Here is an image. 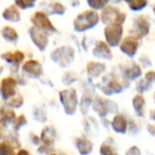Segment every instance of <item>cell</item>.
<instances>
[{
  "label": "cell",
  "instance_id": "obj_1",
  "mask_svg": "<svg viewBox=\"0 0 155 155\" xmlns=\"http://www.w3.org/2000/svg\"><path fill=\"white\" fill-rule=\"evenodd\" d=\"M98 21H99V16H98L97 12L89 10V11H85L81 13L80 15H78L74 19L73 26H74L75 31L82 32V31L95 27L98 24Z\"/></svg>",
  "mask_w": 155,
  "mask_h": 155
},
{
  "label": "cell",
  "instance_id": "obj_2",
  "mask_svg": "<svg viewBox=\"0 0 155 155\" xmlns=\"http://www.w3.org/2000/svg\"><path fill=\"white\" fill-rule=\"evenodd\" d=\"M31 21L33 22V25L35 26V28L41 30V32H44L46 35H50L51 33L55 32V28L51 24L50 19L48 18V16L46 15L44 12H35L31 17Z\"/></svg>",
  "mask_w": 155,
  "mask_h": 155
},
{
  "label": "cell",
  "instance_id": "obj_3",
  "mask_svg": "<svg viewBox=\"0 0 155 155\" xmlns=\"http://www.w3.org/2000/svg\"><path fill=\"white\" fill-rule=\"evenodd\" d=\"M61 102L63 103L66 114L72 115L78 106V97L74 89H65L60 93Z\"/></svg>",
  "mask_w": 155,
  "mask_h": 155
},
{
  "label": "cell",
  "instance_id": "obj_4",
  "mask_svg": "<svg viewBox=\"0 0 155 155\" xmlns=\"http://www.w3.org/2000/svg\"><path fill=\"white\" fill-rule=\"evenodd\" d=\"M102 21L106 25L120 24L122 25L125 20V14L119 11V9L113 7H106L103 9L101 14Z\"/></svg>",
  "mask_w": 155,
  "mask_h": 155
},
{
  "label": "cell",
  "instance_id": "obj_5",
  "mask_svg": "<svg viewBox=\"0 0 155 155\" xmlns=\"http://www.w3.org/2000/svg\"><path fill=\"white\" fill-rule=\"evenodd\" d=\"M122 25L120 24H112L107 25V27L104 30V34H105L106 41L110 46H117L121 41L122 37Z\"/></svg>",
  "mask_w": 155,
  "mask_h": 155
},
{
  "label": "cell",
  "instance_id": "obj_6",
  "mask_svg": "<svg viewBox=\"0 0 155 155\" xmlns=\"http://www.w3.org/2000/svg\"><path fill=\"white\" fill-rule=\"evenodd\" d=\"M73 54H74L73 50L70 47H61L51 54V58L53 61L58 62L61 66L66 67L72 62Z\"/></svg>",
  "mask_w": 155,
  "mask_h": 155
},
{
  "label": "cell",
  "instance_id": "obj_7",
  "mask_svg": "<svg viewBox=\"0 0 155 155\" xmlns=\"http://www.w3.org/2000/svg\"><path fill=\"white\" fill-rule=\"evenodd\" d=\"M150 30V22L148 21V19H146L144 17H137V19L134 22V28L132 30L131 36L135 37V38H141V37L146 36L149 33Z\"/></svg>",
  "mask_w": 155,
  "mask_h": 155
},
{
  "label": "cell",
  "instance_id": "obj_8",
  "mask_svg": "<svg viewBox=\"0 0 155 155\" xmlns=\"http://www.w3.org/2000/svg\"><path fill=\"white\" fill-rule=\"evenodd\" d=\"M16 81L14 80L13 78H5L1 82V94H2L3 99H9V98H12L15 96V91H16Z\"/></svg>",
  "mask_w": 155,
  "mask_h": 155
},
{
  "label": "cell",
  "instance_id": "obj_9",
  "mask_svg": "<svg viewBox=\"0 0 155 155\" xmlns=\"http://www.w3.org/2000/svg\"><path fill=\"white\" fill-rule=\"evenodd\" d=\"M31 35V38L34 41L35 46H37L39 50H45V48L47 47L48 45V35H46L44 32H41V30L36 29L35 27H32V28L29 30Z\"/></svg>",
  "mask_w": 155,
  "mask_h": 155
},
{
  "label": "cell",
  "instance_id": "obj_10",
  "mask_svg": "<svg viewBox=\"0 0 155 155\" xmlns=\"http://www.w3.org/2000/svg\"><path fill=\"white\" fill-rule=\"evenodd\" d=\"M138 48V41L137 38L133 36H127L121 41L120 50L124 54L129 56H134L136 54Z\"/></svg>",
  "mask_w": 155,
  "mask_h": 155
},
{
  "label": "cell",
  "instance_id": "obj_11",
  "mask_svg": "<svg viewBox=\"0 0 155 155\" xmlns=\"http://www.w3.org/2000/svg\"><path fill=\"white\" fill-rule=\"evenodd\" d=\"M24 72H26L28 75L32 78H38L43 73V67L37 61L30 60L24 64Z\"/></svg>",
  "mask_w": 155,
  "mask_h": 155
},
{
  "label": "cell",
  "instance_id": "obj_12",
  "mask_svg": "<svg viewBox=\"0 0 155 155\" xmlns=\"http://www.w3.org/2000/svg\"><path fill=\"white\" fill-rule=\"evenodd\" d=\"M94 55L96 58H104V60H110L112 58V53H110V48L104 41H98L95 49H94Z\"/></svg>",
  "mask_w": 155,
  "mask_h": 155
},
{
  "label": "cell",
  "instance_id": "obj_13",
  "mask_svg": "<svg viewBox=\"0 0 155 155\" xmlns=\"http://www.w3.org/2000/svg\"><path fill=\"white\" fill-rule=\"evenodd\" d=\"M115 105L114 102L110 101H106V100H103L101 98H98L97 101L94 103V108H95L96 112L99 113L101 116H104L106 113H110L112 110L110 106Z\"/></svg>",
  "mask_w": 155,
  "mask_h": 155
},
{
  "label": "cell",
  "instance_id": "obj_14",
  "mask_svg": "<svg viewBox=\"0 0 155 155\" xmlns=\"http://www.w3.org/2000/svg\"><path fill=\"white\" fill-rule=\"evenodd\" d=\"M102 91L105 95H112V94H118L122 91L121 84L116 80V79H110L105 83L104 87H101Z\"/></svg>",
  "mask_w": 155,
  "mask_h": 155
},
{
  "label": "cell",
  "instance_id": "obj_15",
  "mask_svg": "<svg viewBox=\"0 0 155 155\" xmlns=\"http://www.w3.org/2000/svg\"><path fill=\"white\" fill-rule=\"evenodd\" d=\"M112 127L118 133H125L127 129V121L122 115H116L113 119Z\"/></svg>",
  "mask_w": 155,
  "mask_h": 155
},
{
  "label": "cell",
  "instance_id": "obj_16",
  "mask_svg": "<svg viewBox=\"0 0 155 155\" xmlns=\"http://www.w3.org/2000/svg\"><path fill=\"white\" fill-rule=\"evenodd\" d=\"M75 143H77V148L81 153V155H88L93 150V143L85 138H78L75 140Z\"/></svg>",
  "mask_w": 155,
  "mask_h": 155
},
{
  "label": "cell",
  "instance_id": "obj_17",
  "mask_svg": "<svg viewBox=\"0 0 155 155\" xmlns=\"http://www.w3.org/2000/svg\"><path fill=\"white\" fill-rule=\"evenodd\" d=\"M2 16L5 20H9V21H13V22H16L20 19L19 11H18V9L15 5H11V7L7 8L5 10V12H3Z\"/></svg>",
  "mask_w": 155,
  "mask_h": 155
},
{
  "label": "cell",
  "instance_id": "obj_18",
  "mask_svg": "<svg viewBox=\"0 0 155 155\" xmlns=\"http://www.w3.org/2000/svg\"><path fill=\"white\" fill-rule=\"evenodd\" d=\"M104 70H105V66H104L103 64H101V63L89 62L88 64H87V72L93 78L100 75Z\"/></svg>",
  "mask_w": 155,
  "mask_h": 155
},
{
  "label": "cell",
  "instance_id": "obj_19",
  "mask_svg": "<svg viewBox=\"0 0 155 155\" xmlns=\"http://www.w3.org/2000/svg\"><path fill=\"white\" fill-rule=\"evenodd\" d=\"M1 58H5L7 62L9 63H15V64H19L24 61L25 55L21 51H15V52H7V53L2 54Z\"/></svg>",
  "mask_w": 155,
  "mask_h": 155
},
{
  "label": "cell",
  "instance_id": "obj_20",
  "mask_svg": "<svg viewBox=\"0 0 155 155\" xmlns=\"http://www.w3.org/2000/svg\"><path fill=\"white\" fill-rule=\"evenodd\" d=\"M1 33H2L3 37H5L7 41H12V43H14V41H17L18 38V34L17 32H16L15 29H13L12 27H5V28L1 30Z\"/></svg>",
  "mask_w": 155,
  "mask_h": 155
},
{
  "label": "cell",
  "instance_id": "obj_21",
  "mask_svg": "<svg viewBox=\"0 0 155 155\" xmlns=\"http://www.w3.org/2000/svg\"><path fill=\"white\" fill-rule=\"evenodd\" d=\"M144 98L141 95H137L135 98L133 99V106L135 108L136 113L139 116L143 115V107H144Z\"/></svg>",
  "mask_w": 155,
  "mask_h": 155
},
{
  "label": "cell",
  "instance_id": "obj_22",
  "mask_svg": "<svg viewBox=\"0 0 155 155\" xmlns=\"http://www.w3.org/2000/svg\"><path fill=\"white\" fill-rule=\"evenodd\" d=\"M125 2L129 5L131 10L139 11V10H142L148 5V0H125Z\"/></svg>",
  "mask_w": 155,
  "mask_h": 155
},
{
  "label": "cell",
  "instance_id": "obj_23",
  "mask_svg": "<svg viewBox=\"0 0 155 155\" xmlns=\"http://www.w3.org/2000/svg\"><path fill=\"white\" fill-rule=\"evenodd\" d=\"M140 74H141V69L137 65H134L132 68H129L127 70V72H125V75H127V78L130 79V80H134L136 78L140 77Z\"/></svg>",
  "mask_w": 155,
  "mask_h": 155
},
{
  "label": "cell",
  "instance_id": "obj_24",
  "mask_svg": "<svg viewBox=\"0 0 155 155\" xmlns=\"http://www.w3.org/2000/svg\"><path fill=\"white\" fill-rule=\"evenodd\" d=\"M53 133H52V130H50V127H47L45 131L43 132V141L45 142L47 146H50V144L53 142Z\"/></svg>",
  "mask_w": 155,
  "mask_h": 155
},
{
  "label": "cell",
  "instance_id": "obj_25",
  "mask_svg": "<svg viewBox=\"0 0 155 155\" xmlns=\"http://www.w3.org/2000/svg\"><path fill=\"white\" fill-rule=\"evenodd\" d=\"M100 153H101V155H118L115 149L110 144L107 143L102 144L101 148H100Z\"/></svg>",
  "mask_w": 155,
  "mask_h": 155
},
{
  "label": "cell",
  "instance_id": "obj_26",
  "mask_svg": "<svg viewBox=\"0 0 155 155\" xmlns=\"http://www.w3.org/2000/svg\"><path fill=\"white\" fill-rule=\"evenodd\" d=\"M15 5L20 9H28V8H32L34 5L36 0H14Z\"/></svg>",
  "mask_w": 155,
  "mask_h": 155
},
{
  "label": "cell",
  "instance_id": "obj_27",
  "mask_svg": "<svg viewBox=\"0 0 155 155\" xmlns=\"http://www.w3.org/2000/svg\"><path fill=\"white\" fill-rule=\"evenodd\" d=\"M87 2L91 5V8H93L95 10H100L102 8H104L106 1L105 0H87Z\"/></svg>",
  "mask_w": 155,
  "mask_h": 155
},
{
  "label": "cell",
  "instance_id": "obj_28",
  "mask_svg": "<svg viewBox=\"0 0 155 155\" xmlns=\"http://www.w3.org/2000/svg\"><path fill=\"white\" fill-rule=\"evenodd\" d=\"M1 114H2V118L5 120H13L15 118V114L12 110L10 108H7V107H3L1 110Z\"/></svg>",
  "mask_w": 155,
  "mask_h": 155
},
{
  "label": "cell",
  "instance_id": "obj_29",
  "mask_svg": "<svg viewBox=\"0 0 155 155\" xmlns=\"http://www.w3.org/2000/svg\"><path fill=\"white\" fill-rule=\"evenodd\" d=\"M0 155H13V149L8 143H0Z\"/></svg>",
  "mask_w": 155,
  "mask_h": 155
},
{
  "label": "cell",
  "instance_id": "obj_30",
  "mask_svg": "<svg viewBox=\"0 0 155 155\" xmlns=\"http://www.w3.org/2000/svg\"><path fill=\"white\" fill-rule=\"evenodd\" d=\"M65 12V8L64 5H62L61 3H53L51 7V14H58V15H62Z\"/></svg>",
  "mask_w": 155,
  "mask_h": 155
},
{
  "label": "cell",
  "instance_id": "obj_31",
  "mask_svg": "<svg viewBox=\"0 0 155 155\" xmlns=\"http://www.w3.org/2000/svg\"><path fill=\"white\" fill-rule=\"evenodd\" d=\"M22 104V97L19 95L15 96V97H12L11 101L9 102V105L13 106V107H19Z\"/></svg>",
  "mask_w": 155,
  "mask_h": 155
},
{
  "label": "cell",
  "instance_id": "obj_32",
  "mask_svg": "<svg viewBox=\"0 0 155 155\" xmlns=\"http://www.w3.org/2000/svg\"><path fill=\"white\" fill-rule=\"evenodd\" d=\"M24 124H26V118H25V116H19V118H17V120H15L14 127H15V130H18Z\"/></svg>",
  "mask_w": 155,
  "mask_h": 155
},
{
  "label": "cell",
  "instance_id": "obj_33",
  "mask_svg": "<svg viewBox=\"0 0 155 155\" xmlns=\"http://www.w3.org/2000/svg\"><path fill=\"white\" fill-rule=\"evenodd\" d=\"M154 78H155V74H154V71H148L146 73V80L148 81L149 83L152 84L153 81H154Z\"/></svg>",
  "mask_w": 155,
  "mask_h": 155
},
{
  "label": "cell",
  "instance_id": "obj_34",
  "mask_svg": "<svg viewBox=\"0 0 155 155\" xmlns=\"http://www.w3.org/2000/svg\"><path fill=\"white\" fill-rule=\"evenodd\" d=\"M127 155H140V150L137 147H132L127 152Z\"/></svg>",
  "mask_w": 155,
  "mask_h": 155
},
{
  "label": "cell",
  "instance_id": "obj_35",
  "mask_svg": "<svg viewBox=\"0 0 155 155\" xmlns=\"http://www.w3.org/2000/svg\"><path fill=\"white\" fill-rule=\"evenodd\" d=\"M16 155H29V152H28V151H26V150H20Z\"/></svg>",
  "mask_w": 155,
  "mask_h": 155
},
{
  "label": "cell",
  "instance_id": "obj_36",
  "mask_svg": "<svg viewBox=\"0 0 155 155\" xmlns=\"http://www.w3.org/2000/svg\"><path fill=\"white\" fill-rule=\"evenodd\" d=\"M106 2H115V3H118L120 2L121 0H105Z\"/></svg>",
  "mask_w": 155,
  "mask_h": 155
}]
</instances>
